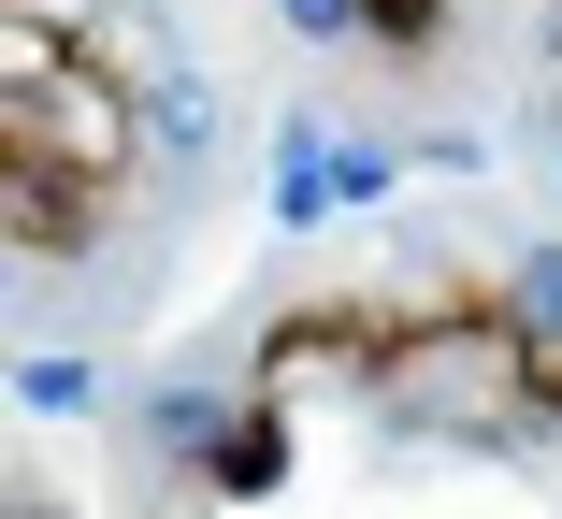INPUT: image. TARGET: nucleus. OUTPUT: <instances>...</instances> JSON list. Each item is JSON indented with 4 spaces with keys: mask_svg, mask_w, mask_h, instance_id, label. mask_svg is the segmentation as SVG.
I'll return each instance as SVG.
<instances>
[{
    "mask_svg": "<svg viewBox=\"0 0 562 519\" xmlns=\"http://www.w3.org/2000/svg\"><path fill=\"white\" fill-rule=\"evenodd\" d=\"M533 173H548V202H562V87L533 101Z\"/></svg>",
    "mask_w": 562,
    "mask_h": 519,
    "instance_id": "obj_7",
    "label": "nucleus"
},
{
    "mask_svg": "<svg viewBox=\"0 0 562 519\" xmlns=\"http://www.w3.org/2000/svg\"><path fill=\"white\" fill-rule=\"evenodd\" d=\"M505 303H519L533 332H562V246H519V260H505Z\"/></svg>",
    "mask_w": 562,
    "mask_h": 519,
    "instance_id": "obj_6",
    "label": "nucleus"
},
{
    "mask_svg": "<svg viewBox=\"0 0 562 519\" xmlns=\"http://www.w3.org/2000/svg\"><path fill=\"white\" fill-rule=\"evenodd\" d=\"M289 44H375V0H274Z\"/></svg>",
    "mask_w": 562,
    "mask_h": 519,
    "instance_id": "obj_5",
    "label": "nucleus"
},
{
    "mask_svg": "<svg viewBox=\"0 0 562 519\" xmlns=\"http://www.w3.org/2000/svg\"><path fill=\"white\" fill-rule=\"evenodd\" d=\"M145 87L101 58V30H58L44 0L0 15V232L30 274H58L72 246H101V217L145 173Z\"/></svg>",
    "mask_w": 562,
    "mask_h": 519,
    "instance_id": "obj_1",
    "label": "nucleus"
},
{
    "mask_svg": "<svg viewBox=\"0 0 562 519\" xmlns=\"http://www.w3.org/2000/svg\"><path fill=\"white\" fill-rule=\"evenodd\" d=\"M131 87H145V145H159L173 173H188V159H216V131H232V116H216V87H202V72H188L173 44H159V58H145Z\"/></svg>",
    "mask_w": 562,
    "mask_h": 519,
    "instance_id": "obj_3",
    "label": "nucleus"
},
{
    "mask_svg": "<svg viewBox=\"0 0 562 519\" xmlns=\"http://www.w3.org/2000/svg\"><path fill=\"white\" fill-rule=\"evenodd\" d=\"M15 404H30V419H116V361H87V347H30V361H15Z\"/></svg>",
    "mask_w": 562,
    "mask_h": 519,
    "instance_id": "obj_4",
    "label": "nucleus"
},
{
    "mask_svg": "<svg viewBox=\"0 0 562 519\" xmlns=\"http://www.w3.org/2000/svg\"><path fill=\"white\" fill-rule=\"evenodd\" d=\"M390 145H347V131H317V116H289L274 131V232H317V217H361V202H390Z\"/></svg>",
    "mask_w": 562,
    "mask_h": 519,
    "instance_id": "obj_2",
    "label": "nucleus"
}]
</instances>
